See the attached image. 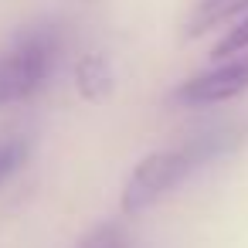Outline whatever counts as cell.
Listing matches in <instances>:
<instances>
[{"mask_svg":"<svg viewBox=\"0 0 248 248\" xmlns=\"http://www.w3.org/2000/svg\"><path fill=\"white\" fill-rule=\"evenodd\" d=\"M241 11H248V0H197L187 24H184V34L187 38H201L204 31L238 17Z\"/></svg>","mask_w":248,"mask_h":248,"instance_id":"cell-5","label":"cell"},{"mask_svg":"<svg viewBox=\"0 0 248 248\" xmlns=\"http://www.w3.org/2000/svg\"><path fill=\"white\" fill-rule=\"evenodd\" d=\"M248 92V58L217 62V68L201 72L173 89V102L180 106H214Z\"/></svg>","mask_w":248,"mask_h":248,"instance_id":"cell-3","label":"cell"},{"mask_svg":"<svg viewBox=\"0 0 248 248\" xmlns=\"http://www.w3.org/2000/svg\"><path fill=\"white\" fill-rule=\"evenodd\" d=\"M241 51H248V17L238 21L234 28H228V34L211 48V62H228V58H234Z\"/></svg>","mask_w":248,"mask_h":248,"instance_id":"cell-6","label":"cell"},{"mask_svg":"<svg viewBox=\"0 0 248 248\" xmlns=\"http://www.w3.org/2000/svg\"><path fill=\"white\" fill-rule=\"evenodd\" d=\"M211 153L207 143H187V146H173V150H156L150 156H143L133 173L123 184L119 194V211L126 217H136L143 211H150L160 197H167L204 156Z\"/></svg>","mask_w":248,"mask_h":248,"instance_id":"cell-2","label":"cell"},{"mask_svg":"<svg viewBox=\"0 0 248 248\" xmlns=\"http://www.w3.org/2000/svg\"><path fill=\"white\" fill-rule=\"evenodd\" d=\"M112 85H116V75H112V65L106 55L92 51V55H82L78 65H75V89L82 99L89 102H102L112 95Z\"/></svg>","mask_w":248,"mask_h":248,"instance_id":"cell-4","label":"cell"},{"mask_svg":"<svg viewBox=\"0 0 248 248\" xmlns=\"http://www.w3.org/2000/svg\"><path fill=\"white\" fill-rule=\"evenodd\" d=\"M62 38L55 28H24L0 51V106L34 99L58 65Z\"/></svg>","mask_w":248,"mask_h":248,"instance_id":"cell-1","label":"cell"},{"mask_svg":"<svg viewBox=\"0 0 248 248\" xmlns=\"http://www.w3.org/2000/svg\"><path fill=\"white\" fill-rule=\"evenodd\" d=\"M75 248H129V238H126V231L119 224L106 221V224H95Z\"/></svg>","mask_w":248,"mask_h":248,"instance_id":"cell-7","label":"cell"},{"mask_svg":"<svg viewBox=\"0 0 248 248\" xmlns=\"http://www.w3.org/2000/svg\"><path fill=\"white\" fill-rule=\"evenodd\" d=\"M24 160H28V143L24 140H0V184L7 177H14Z\"/></svg>","mask_w":248,"mask_h":248,"instance_id":"cell-8","label":"cell"}]
</instances>
